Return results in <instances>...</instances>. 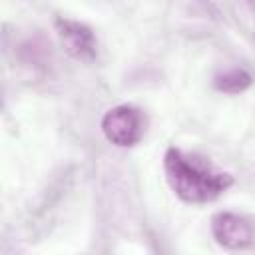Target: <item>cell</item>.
Segmentation results:
<instances>
[{
    "instance_id": "cell-6",
    "label": "cell",
    "mask_w": 255,
    "mask_h": 255,
    "mask_svg": "<svg viewBox=\"0 0 255 255\" xmlns=\"http://www.w3.org/2000/svg\"><path fill=\"white\" fill-rule=\"evenodd\" d=\"M247 2H251V4H255V0H247Z\"/></svg>"
},
{
    "instance_id": "cell-2",
    "label": "cell",
    "mask_w": 255,
    "mask_h": 255,
    "mask_svg": "<svg viewBox=\"0 0 255 255\" xmlns=\"http://www.w3.org/2000/svg\"><path fill=\"white\" fill-rule=\"evenodd\" d=\"M100 128L112 145L131 147L143 137L147 129V116L131 104H120L104 114Z\"/></svg>"
},
{
    "instance_id": "cell-3",
    "label": "cell",
    "mask_w": 255,
    "mask_h": 255,
    "mask_svg": "<svg viewBox=\"0 0 255 255\" xmlns=\"http://www.w3.org/2000/svg\"><path fill=\"white\" fill-rule=\"evenodd\" d=\"M211 233L215 241L229 251L247 249L255 243V225L249 217L233 213V211H219L211 217Z\"/></svg>"
},
{
    "instance_id": "cell-5",
    "label": "cell",
    "mask_w": 255,
    "mask_h": 255,
    "mask_svg": "<svg viewBox=\"0 0 255 255\" xmlns=\"http://www.w3.org/2000/svg\"><path fill=\"white\" fill-rule=\"evenodd\" d=\"M253 84V78L243 68H229L215 76L213 86L223 94H241Z\"/></svg>"
},
{
    "instance_id": "cell-4",
    "label": "cell",
    "mask_w": 255,
    "mask_h": 255,
    "mask_svg": "<svg viewBox=\"0 0 255 255\" xmlns=\"http://www.w3.org/2000/svg\"><path fill=\"white\" fill-rule=\"evenodd\" d=\"M56 34L68 56L80 62H92L98 56V40L90 26L70 18H56Z\"/></svg>"
},
{
    "instance_id": "cell-1",
    "label": "cell",
    "mask_w": 255,
    "mask_h": 255,
    "mask_svg": "<svg viewBox=\"0 0 255 255\" xmlns=\"http://www.w3.org/2000/svg\"><path fill=\"white\" fill-rule=\"evenodd\" d=\"M165 179L185 203H211L233 185V175L213 165L207 157L169 147L163 155Z\"/></svg>"
}]
</instances>
